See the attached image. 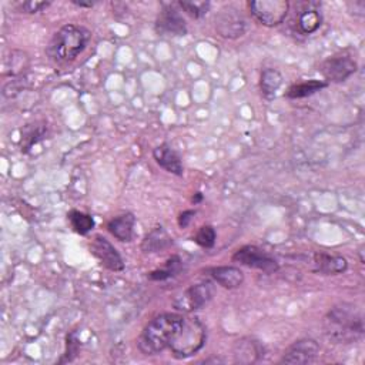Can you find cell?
I'll return each instance as SVG.
<instances>
[{"mask_svg":"<svg viewBox=\"0 0 365 365\" xmlns=\"http://www.w3.org/2000/svg\"><path fill=\"white\" fill-rule=\"evenodd\" d=\"M214 296V287L210 281L188 287L173 301V307L181 312H193L207 305Z\"/></svg>","mask_w":365,"mask_h":365,"instance_id":"obj_6","label":"cell"},{"mask_svg":"<svg viewBox=\"0 0 365 365\" xmlns=\"http://www.w3.org/2000/svg\"><path fill=\"white\" fill-rule=\"evenodd\" d=\"M196 215V211L194 210H186L179 215V226L180 229H187L193 220V217Z\"/></svg>","mask_w":365,"mask_h":365,"instance_id":"obj_31","label":"cell"},{"mask_svg":"<svg viewBox=\"0 0 365 365\" xmlns=\"http://www.w3.org/2000/svg\"><path fill=\"white\" fill-rule=\"evenodd\" d=\"M324 332L337 344L357 341L364 334L361 311L354 304H339L330 310L324 319Z\"/></svg>","mask_w":365,"mask_h":365,"instance_id":"obj_2","label":"cell"},{"mask_svg":"<svg viewBox=\"0 0 365 365\" xmlns=\"http://www.w3.org/2000/svg\"><path fill=\"white\" fill-rule=\"evenodd\" d=\"M184 317L176 312H164L145 326L137 339V347L144 355H157L170 347L180 332Z\"/></svg>","mask_w":365,"mask_h":365,"instance_id":"obj_1","label":"cell"},{"mask_svg":"<svg viewBox=\"0 0 365 365\" xmlns=\"http://www.w3.org/2000/svg\"><path fill=\"white\" fill-rule=\"evenodd\" d=\"M69 222L71 224V229L75 230L80 235H86L94 229V218L86 213L73 210L69 213Z\"/></svg>","mask_w":365,"mask_h":365,"instance_id":"obj_24","label":"cell"},{"mask_svg":"<svg viewBox=\"0 0 365 365\" xmlns=\"http://www.w3.org/2000/svg\"><path fill=\"white\" fill-rule=\"evenodd\" d=\"M29 63H30L29 56L26 53L20 52V51H13L10 56L5 59V63H3L5 75H10L15 78L20 76L28 70Z\"/></svg>","mask_w":365,"mask_h":365,"instance_id":"obj_22","label":"cell"},{"mask_svg":"<svg viewBox=\"0 0 365 365\" xmlns=\"http://www.w3.org/2000/svg\"><path fill=\"white\" fill-rule=\"evenodd\" d=\"M233 261L247 265L250 269L264 271L267 274H273L280 269L278 262L271 256L256 246H244L238 249L233 256Z\"/></svg>","mask_w":365,"mask_h":365,"instance_id":"obj_8","label":"cell"},{"mask_svg":"<svg viewBox=\"0 0 365 365\" xmlns=\"http://www.w3.org/2000/svg\"><path fill=\"white\" fill-rule=\"evenodd\" d=\"M358 64L357 62L348 55H337L332 57L326 59L321 66L320 71L327 80V83H341L351 78L357 71Z\"/></svg>","mask_w":365,"mask_h":365,"instance_id":"obj_9","label":"cell"},{"mask_svg":"<svg viewBox=\"0 0 365 365\" xmlns=\"http://www.w3.org/2000/svg\"><path fill=\"white\" fill-rule=\"evenodd\" d=\"M78 351H79V339L76 337V332H71L70 335H67V351H66V358L63 361H73Z\"/></svg>","mask_w":365,"mask_h":365,"instance_id":"obj_29","label":"cell"},{"mask_svg":"<svg viewBox=\"0 0 365 365\" xmlns=\"http://www.w3.org/2000/svg\"><path fill=\"white\" fill-rule=\"evenodd\" d=\"M217 33L224 39H238L247 30V21L234 6H226L215 15Z\"/></svg>","mask_w":365,"mask_h":365,"instance_id":"obj_7","label":"cell"},{"mask_svg":"<svg viewBox=\"0 0 365 365\" xmlns=\"http://www.w3.org/2000/svg\"><path fill=\"white\" fill-rule=\"evenodd\" d=\"M320 353V346L317 341L311 338L299 339L293 346L288 347L281 358V364H291V365H304L311 364L315 361Z\"/></svg>","mask_w":365,"mask_h":365,"instance_id":"obj_12","label":"cell"},{"mask_svg":"<svg viewBox=\"0 0 365 365\" xmlns=\"http://www.w3.org/2000/svg\"><path fill=\"white\" fill-rule=\"evenodd\" d=\"M202 200H203V194H202V193H196V194H194V196H193V203H194V204H199Z\"/></svg>","mask_w":365,"mask_h":365,"instance_id":"obj_33","label":"cell"},{"mask_svg":"<svg viewBox=\"0 0 365 365\" xmlns=\"http://www.w3.org/2000/svg\"><path fill=\"white\" fill-rule=\"evenodd\" d=\"M71 3L78 8H93L94 2H79V0H71Z\"/></svg>","mask_w":365,"mask_h":365,"instance_id":"obj_32","label":"cell"},{"mask_svg":"<svg viewBox=\"0 0 365 365\" xmlns=\"http://www.w3.org/2000/svg\"><path fill=\"white\" fill-rule=\"evenodd\" d=\"M283 84V76L281 73L276 69H264L261 71V79H260V89L264 97L267 99H271L276 96V91L281 87Z\"/></svg>","mask_w":365,"mask_h":365,"instance_id":"obj_21","label":"cell"},{"mask_svg":"<svg viewBox=\"0 0 365 365\" xmlns=\"http://www.w3.org/2000/svg\"><path fill=\"white\" fill-rule=\"evenodd\" d=\"M51 2H37V0H28V2H20L17 3V8L21 13H37L43 9H47L51 6Z\"/></svg>","mask_w":365,"mask_h":365,"instance_id":"obj_28","label":"cell"},{"mask_svg":"<svg viewBox=\"0 0 365 365\" xmlns=\"http://www.w3.org/2000/svg\"><path fill=\"white\" fill-rule=\"evenodd\" d=\"M156 30L163 36H184L187 24L175 5H163L156 20Z\"/></svg>","mask_w":365,"mask_h":365,"instance_id":"obj_10","label":"cell"},{"mask_svg":"<svg viewBox=\"0 0 365 365\" xmlns=\"http://www.w3.org/2000/svg\"><path fill=\"white\" fill-rule=\"evenodd\" d=\"M262 355H264L262 346L251 338H246V339H241V341H237L234 347V357L237 362H242V364L256 362Z\"/></svg>","mask_w":365,"mask_h":365,"instance_id":"obj_17","label":"cell"},{"mask_svg":"<svg viewBox=\"0 0 365 365\" xmlns=\"http://www.w3.org/2000/svg\"><path fill=\"white\" fill-rule=\"evenodd\" d=\"M211 278L227 290L238 288L244 283V273H242L237 267L233 265H222V267H213L210 269Z\"/></svg>","mask_w":365,"mask_h":365,"instance_id":"obj_15","label":"cell"},{"mask_svg":"<svg viewBox=\"0 0 365 365\" xmlns=\"http://www.w3.org/2000/svg\"><path fill=\"white\" fill-rule=\"evenodd\" d=\"M299 28L304 35H311L314 32H317L323 23V16L321 12L317 8H312L308 5L301 13L299 15Z\"/></svg>","mask_w":365,"mask_h":365,"instance_id":"obj_19","label":"cell"},{"mask_svg":"<svg viewBox=\"0 0 365 365\" xmlns=\"http://www.w3.org/2000/svg\"><path fill=\"white\" fill-rule=\"evenodd\" d=\"M327 86H328V83L324 82V80H315V79H312V80H308V82H303V83L291 86L287 90L285 96H287V99H291V100L304 99V97H308V96H312L315 93L321 91Z\"/></svg>","mask_w":365,"mask_h":365,"instance_id":"obj_20","label":"cell"},{"mask_svg":"<svg viewBox=\"0 0 365 365\" xmlns=\"http://www.w3.org/2000/svg\"><path fill=\"white\" fill-rule=\"evenodd\" d=\"M180 270H181V260H180V257L173 256L172 258H168L166 261L163 269L152 271L148 277L152 281H164V280L176 277L180 273Z\"/></svg>","mask_w":365,"mask_h":365,"instance_id":"obj_23","label":"cell"},{"mask_svg":"<svg viewBox=\"0 0 365 365\" xmlns=\"http://www.w3.org/2000/svg\"><path fill=\"white\" fill-rule=\"evenodd\" d=\"M251 15L267 28L281 24L288 13L290 3L287 0H256L249 3Z\"/></svg>","mask_w":365,"mask_h":365,"instance_id":"obj_5","label":"cell"},{"mask_svg":"<svg viewBox=\"0 0 365 365\" xmlns=\"http://www.w3.org/2000/svg\"><path fill=\"white\" fill-rule=\"evenodd\" d=\"M347 8H348L350 13L354 16L364 17V15H365V2L364 0H354V2L347 3Z\"/></svg>","mask_w":365,"mask_h":365,"instance_id":"obj_30","label":"cell"},{"mask_svg":"<svg viewBox=\"0 0 365 365\" xmlns=\"http://www.w3.org/2000/svg\"><path fill=\"white\" fill-rule=\"evenodd\" d=\"M173 244L172 237L163 227H156L153 231H150L141 242V250L144 253H159Z\"/></svg>","mask_w":365,"mask_h":365,"instance_id":"obj_18","label":"cell"},{"mask_svg":"<svg viewBox=\"0 0 365 365\" xmlns=\"http://www.w3.org/2000/svg\"><path fill=\"white\" fill-rule=\"evenodd\" d=\"M90 249H91L93 256L99 260L100 264L106 267L107 270L110 271H123L125 270L123 258H121L120 253L116 250V247L107 238L102 235H96Z\"/></svg>","mask_w":365,"mask_h":365,"instance_id":"obj_11","label":"cell"},{"mask_svg":"<svg viewBox=\"0 0 365 365\" xmlns=\"http://www.w3.org/2000/svg\"><path fill=\"white\" fill-rule=\"evenodd\" d=\"M153 157L156 163L161 168H164L167 173H172L179 177L184 175V167H183L181 159L170 144L163 143L157 145V148L153 150Z\"/></svg>","mask_w":365,"mask_h":365,"instance_id":"obj_13","label":"cell"},{"mask_svg":"<svg viewBox=\"0 0 365 365\" xmlns=\"http://www.w3.org/2000/svg\"><path fill=\"white\" fill-rule=\"evenodd\" d=\"M136 217L132 213L121 214L109 222L107 230L121 242H130L134 238Z\"/></svg>","mask_w":365,"mask_h":365,"instance_id":"obj_16","label":"cell"},{"mask_svg":"<svg viewBox=\"0 0 365 365\" xmlns=\"http://www.w3.org/2000/svg\"><path fill=\"white\" fill-rule=\"evenodd\" d=\"M46 136V127L44 126H36L29 127L26 132L21 133V150L29 152L35 144H37L40 140H43Z\"/></svg>","mask_w":365,"mask_h":365,"instance_id":"obj_25","label":"cell"},{"mask_svg":"<svg viewBox=\"0 0 365 365\" xmlns=\"http://www.w3.org/2000/svg\"><path fill=\"white\" fill-rule=\"evenodd\" d=\"M177 6L183 12L188 13L191 17L200 19L208 12L211 3L210 2H193V0H183V2L177 3Z\"/></svg>","mask_w":365,"mask_h":365,"instance_id":"obj_26","label":"cell"},{"mask_svg":"<svg viewBox=\"0 0 365 365\" xmlns=\"http://www.w3.org/2000/svg\"><path fill=\"white\" fill-rule=\"evenodd\" d=\"M90 39L91 33L86 28L79 24H66L53 36L48 53L59 63H69L84 51Z\"/></svg>","mask_w":365,"mask_h":365,"instance_id":"obj_3","label":"cell"},{"mask_svg":"<svg viewBox=\"0 0 365 365\" xmlns=\"http://www.w3.org/2000/svg\"><path fill=\"white\" fill-rule=\"evenodd\" d=\"M207 339L206 326L197 317H184V324L170 344L173 355L176 358H187L200 351Z\"/></svg>","mask_w":365,"mask_h":365,"instance_id":"obj_4","label":"cell"},{"mask_svg":"<svg viewBox=\"0 0 365 365\" xmlns=\"http://www.w3.org/2000/svg\"><path fill=\"white\" fill-rule=\"evenodd\" d=\"M215 238H217V233L213 226H202L196 233V235H194V241H196L203 249L214 247Z\"/></svg>","mask_w":365,"mask_h":365,"instance_id":"obj_27","label":"cell"},{"mask_svg":"<svg viewBox=\"0 0 365 365\" xmlns=\"http://www.w3.org/2000/svg\"><path fill=\"white\" fill-rule=\"evenodd\" d=\"M348 262L341 256H331L326 253H317L314 256V270L326 274V276H337L347 271Z\"/></svg>","mask_w":365,"mask_h":365,"instance_id":"obj_14","label":"cell"}]
</instances>
